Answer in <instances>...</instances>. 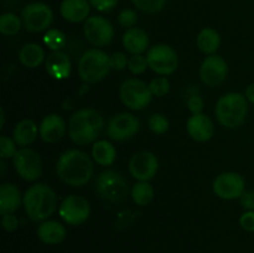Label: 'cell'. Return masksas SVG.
<instances>
[{
    "label": "cell",
    "mask_w": 254,
    "mask_h": 253,
    "mask_svg": "<svg viewBox=\"0 0 254 253\" xmlns=\"http://www.w3.org/2000/svg\"><path fill=\"white\" fill-rule=\"evenodd\" d=\"M94 166L88 154L71 149L60 155L56 163V174L64 184L74 188L84 186L93 176Z\"/></svg>",
    "instance_id": "obj_1"
},
{
    "label": "cell",
    "mask_w": 254,
    "mask_h": 253,
    "mask_svg": "<svg viewBox=\"0 0 254 253\" xmlns=\"http://www.w3.org/2000/svg\"><path fill=\"white\" fill-rule=\"evenodd\" d=\"M22 205L30 220L42 222L56 210L57 195L49 185L37 183L27 189L22 198Z\"/></svg>",
    "instance_id": "obj_2"
},
{
    "label": "cell",
    "mask_w": 254,
    "mask_h": 253,
    "mask_svg": "<svg viewBox=\"0 0 254 253\" xmlns=\"http://www.w3.org/2000/svg\"><path fill=\"white\" fill-rule=\"evenodd\" d=\"M104 126V119L99 112L83 108L74 112L68 122L69 139L77 145L93 143Z\"/></svg>",
    "instance_id": "obj_3"
},
{
    "label": "cell",
    "mask_w": 254,
    "mask_h": 253,
    "mask_svg": "<svg viewBox=\"0 0 254 253\" xmlns=\"http://www.w3.org/2000/svg\"><path fill=\"white\" fill-rule=\"evenodd\" d=\"M248 113V99L238 92L226 93L217 101L215 116L218 123L226 128L235 129L242 126Z\"/></svg>",
    "instance_id": "obj_4"
},
{
    "label": "cell",
    "mask_w": 254,
    "mask_h": 253,
    "mask_svg": "<svg viewBox=\"0 0 254 253\" xmlns=\"http://www.w3.org/2000/svg\"><path fill=\"white\" fill-rule=\"evenodd\" d=\"M111 69V56L102 50H87L79 57L78 74L86 83L93 84L103 81Z\"/></svg>",
    "instance_id": "obj_5"
},
{
    "label": "cell",
    "mask_w": 254,
    "mask_h": 253,
    "mask_svg": "<svg viewBox=\"0 0 254 253\" xmlns=\"http://www.w3.org/2000/svg\"><path fill=\"white\" fill-rule=\"evenodd\" d=\"M96 192L108 202H121L128 196L129 185L123 175L114 170H104L96 180Z\"/></svg>",
    "instance_id": "obj_6"
},
{
    "label": "cell",
    "mask_w": 254,
    "mask_h": 253,
    "mask_svg": "<svg viewBox=\"0 0 254 253\" xmlns=\"http://www.w3.org/2000/svg\"><path fill=\"white\" fill-rule=\"evenodd\" d=\"M153 97L149 84L139 78L126 79L119 87L122 103L133 111H140L148 107Z\"/></svg>",
    "instance_id": "obj_7"
},
{
    "label": "cell",
    "mask_w": 254,
    "mask_h": 253,
    "mask_svg": "<svg viewBox=\"0 0 254 253\" xmlns=\"http://www.w3.org/2000/svg\"><path fill=\"white\" fill-rule=\"evenodd\" d=\"M149 68L160 76H170L179 67V55L170 45L156 44L146 52Z\"/></svg>",
    "instance_id": "obj_8"
},
{
    "label": "cell",
    "mask_w": 254,
    "mask_h": 253,
    "mask_svg": "<svg viewBox=\"0 0 254 253\" xmlns=\"http://www.w3.org/2000/svg\"><path fill=\"white\" fill-rule=\"evenodd\" d=\"M21 20L27 31H47L54 20V12L51 7L45 2L34 1L25 5L21 11Z\"/></svg>",
    "instance_id": "obj_9"
},
{
    "label": "cell",
    "mask_w": 254,
    "mask_h": 253,
    "mask_svg": "<svg viewBox=\"0 0 254 253\" xmlns=\"http://www.w3.org/2000/svg\"><path fill=\"white\" fill-rule=\"evenodd\" d=\"M83 35L91 45L103 47L113 41L114 27L106 17L93 15L84 21Z\"/></svg>",
    "instance_id": "obj_10"
},
{
    "label": "cell",
    "mask_w": 254,
    "mask_h": 253,
    "mask_svg": "<svg viewBox=\"0 0 254 253\" xmlns=\"http://www.w3.org/2000/svg\"><path fill=\"white\" fill-rule=\"evenodd\" d=\"M59 215L71 226H78L86 222L91 215V205L86 197L79 195H69L62 200Z\"/></svg>",
    "instance_id": "obj_11"
},
{
    "label": "cell",
    "mask_w": 254,
    "mask_h": 253,
    "mask_svg": "<svg viewBox=\"0 0 254 253\" xmlns=\"http://www.w3.org/2000/svg\"><path fill=\"white\" fill-rule=\"evenodd\" d=\"M212 189L215 195L222 200H236L246 191V181L241 174L226 171L213 180Z\"/></svg>",
    "instance_id": "obj_12"
},
{
    "label": "cell",
    "mask_w": 254,
    "mask_h": 253,
    "mask_svg": "<svg viewBox=\"0 0 254 253\" xmlns=\"http://www.w3.org/2000/svg\"><path fill=\"white\" fill-rule=\"evenodd\" d=\"M14 168L17 175L25 181H35L42 174L41 156L35 150L21 148L17 150L14 158Z\"/></svg>",
    "instance_id": "obj_13"
},
{
    "label": "cell",
    "mask_w": 254,
    "mask_h": 253,
    "mask_svg": "<svg viewBox=\"0 0 254 253\" xmlns=\"http://www.w3.org/2000/svg\"><path fill=\"white\" fill-rule=\"evenodd\" d=\"M139 119L131 113H118L109 119L107 124V134L117 141H124L133 138L139 131Z\"/></svg>",
    "instance_id": "obj_14"
},
{
    "label": "cell",
    "mask_w": 254,
    "mask_h": 253,
    "mask_svg": "<svg viewBox=\"0 0 254 253\" xmlns=\"http://www.w3.org/2000/svg\"><path fill=\"white\" fill-rule=\"evenodd\" d=\"M159 170V160L151 151L141 150L129 160V173L138 181H150Z\"/></svg>",
    "instance_id": "obj_15"
},
{
    "label": "cell",
    "mask_w": 254,
    "mask_h": 253,
    "mask_svg": "<svg viewBox=\"0 0 254 253\" xmlns=\"http://www.w3.org/2000/svg\"><path fill=\"white\" fill-rule=\"evenodd\" d=\"M228 74V64L223 57L210 55L202 61L200 67V78L206 86L217 87L225 82Z\"/></svg>",
    "instance_id": "obj_16"
},
{
    "label": "cell",
    "mask_w": 254,
    "mask_h": 253,
    "mask_svg": "<svg viewBox=\"0 0 254 253\" xmlns=\"http://www.w3.org/2000/svg\"><path fill=\"white\" fill-rule=\"evenodd\" d=\"M186 130L195 141L206 143L213 136L215 126L210 117H207L206 114H192L186 122Z\"/></svg>",
    "instance_id": "obj_17"
},
{
    "label": "cell",
    "mask_w": 254,
    "mask_h": 253,
    "mask_svg": "<svg viewBox=\"0 0 254 253\" xmlns=\"http://www.w3.org/2000/svg\"><path fill=\"white\" fill-rule=\"evenodd\" d=\"M64 133H66V123L62 117L56 113L46 116L40 124V136L45 143H57L64 138Z\"/></svg>",
    "instance_id": "obj_18"
},
{
    "label": "cell",
    "mask_w": 254,
    "mask_h": 253,
    "mask_svg": "<svg viewBox=\"0 0 254 253\" xmlns=\"http://www.w3.org/2000/svg\"><path fill=\"white\" fill-rule=\"evenodd\" d=\"M45 68L52 78L66 79L72 71L71 60L64 51H51L45 60Z\"/></svg>",
    "instance_id": "obj_19"
},
{
    "label": "cell",
    "mask_w": 254,
    "mask_h": 253,
    "mask_svg": "<svg viewBox=\"0 0 254 253\" xmlns=\"http://www.w3.org/2000/svg\"><path fill=\"white\" fill-rule=\"evenodd\" d=\"M91 7L88 0H64L60 5V12L66 21L78 24L88 19Z\"/></svg>",
    "instance_id": "obj_20"
},
{
    "label": "cell",
    "mask_w": 254,
    "mask_h": 253,
    "mask_svg": "<svg viewBox=\"0 0 254 253\" xmlns=\"http://www.w3.org/2000/svg\"><path fill=\"white\" fill-rule=\"evenodd\" d=\"M24 196L15 184H2L0 186V213H14L19 210Z\"/></svg>",
    "instance_id": "obj_21"
},
{
    "label": "cell",
    "mask_w": 254,
    "mask_h": 253,
    "mask_svg": "<svg viewBox=\"0 0 254 253\" xmlns=\"http://www.w3.org/2000/svg\"><path fill=\"white\" fill-rule=\"evenodd\" d=\"M37 237L46 245H60L66 238V228L59 221H42L37 227Z\"/></svg>",
    "instance_id": "obj_22"
},
{
    "label": "cell",
    "mask_w": 254,
    "mask_h": 253,
    "mask_svg": "<svg viewBox=\"0 0 254 253\" xmlns=\"http://www.w3.org/2000/svg\"><path fill=\"white\" fill-rule=\"evenodd\" d=\"M123 46L130 55H141L149 46V36L140 27L128 29L123 35Z\"/></svg>",
    "instance_id": "obj_23"
},
{
    "label": "cell",
    "mask_w": 254,
    "mask_h": 253,
    "mask_svg": "<svg viewBox=\"0 0 254 253\" xmlns=\"http://www.w3.org/2000/svg\"><path fill=\"white\" fill-rule=\"evenodd\" d=\"M39 133L40 128L36 126L34 121H31V119H22V121H20L15 126L12 136H14V140L17 145L27 146L31 143H34Z\"/></svg>",
    "instance_id": "obj_24"
},
{
    "label": "cell",
    "mask_w": 254,
    "mask_h": 253,
    "mask_svg": "<svg viewBox=\"0 0 254 253\" xmlns=\"http://www.w3.org/2000/svg\"><path fill=\"white\" fill-rule=\"evenodd\" d=\"M196 44H197L198 50L207 56L216 55L221 46V36L217 30L212 27H205L198 32L196 37Z\"/></svg>",
    "instance_id": "obj_25"
},
{
    "label": "cell",
    "mask_w": 254,
    "mask_h": 253,
    "mask_svg": "<svg viewBox=\"0 0 254 253\" xmlns=\"http://www.w3.org/2000/svg\"><path fill=\"white\" fill-rule=\"evenodd\" d=\"M19 60L26 68H37L46 60L45 51L39 44L30 42L19 51Z\"/></svg>",
    "instance_id": "obj_26"
},
{
    "label": "cell",
    "mask_w": 254,
    "mask_h": 253,
    "mask_svg": "<svg viewBox=\"0 0 254 253\" xmlns=\"http://www.w3.org/2000/svg\"><path fill=\"white\" fill-rule=\"evenodd\" d=\"M117 156L116 148L109 140L102 139L96 141L92 146V158L102 166H109L114 163Z\"/></svg>",
    "instance_id": "obj_27"
},
{
    "label": "cell",
    "mask_w": 254,
    "mask_h": 253,
    "mask_svg": "<svg viewBox=\"0 0 254 253\" xmlns=\"http://www.w3.org/2000/svg\"><path fill=\"white\" fill-rule=\"evenodd\" d=\"M131 198L138 206H146L153 201L154 189L149 181H138L130 191Z\"/></svg>",
    "instance_id": "obj_28"
},
{
    "label": "cell",
    "mask_w": 254,
    "mask_h": 253,
    "mask_svg": "<svg viewBox=\"0 0 254 253\" xmlns=\"http://www.w3.org/2000/svg\"><path fill=\"white\" fill-rule=\"evenodd\" d=\"M22 20L12 12H5L0 16V32L5 36H14L20 31Z\"/></svg>",
    "instance_id": "obj_29"
},
{
    "label": "cell",
    "mask_w": 254,
    "mask_h": 253,
    "mask_svg": "<svg viewBox=\"0 0 254 253\" xmlns=\"http://www.w3.org/2000/svg\"><path fill=\"white\" fill-rule=\"evenodd\" d=\"M44 44L49 47L51 51H61L67 44L66 35L57 29L47 30L44 36Z\"/></svg>",
    "instance_id": "obj_30"
},
{
    "label": "cell",
    "mask_w": 254,
    "mask_h": 253,
    "mask_svg": "<svg viewBox=\"0 0 254 253\" xmlns=\"http://www.w3.org/2000/svg\"><path fill=\"white\" fill-rule=\"evenodd\" d=\"M134 6L146 14H156L161 11L166 4V0H131Z\"/></svg>",
    "instance_id": "obj_31"
},
{
    "label": "cell",
    "mask_w": 254,
    "mask_h": 253,
    "mask_svg": "<svg viewBox=\"0 0 254 253\" xmlns=\"http://www.w3.org/2000/svg\"><path fill=\"white\" fill-rule=\"evenodd\" d=\"M149 88L154 97H164L170 92V81L165 76L155 77L149 83Z\"/></svg>",
    "instance_id": "obj_32"
},
{
    "label": "cell",
    "mask_w": 254,
    "mask_h": 253,
    "mask_svg": "<svg viewBox=\"0 0 254 253\" xmlns=\"http://www.w3.org/2000/svg\"><path fill=\"white\" fill-rule=\"evenodd\" d=\"M169 121L164 114L156 113L149 118V128L155 134H164L169 130Z\"/></svg>",
    "instance_id": "obj_33"
},
{
    "label": "cell",
    "mask_w": 254,
    "mask_h": 253,
    "mask_svg": "<svg viewBox=\"0 0 254 253\" xmlns=\"http://www.w3.org/2000/svg\"><path fill=\"white\" fill-rule=\"evenodd\" d=\"M148 67L146 57L141 56V55H131L130 59H129L128 69L130 71V73L135 74V76L144 73Z\"/></svg>",
    "instance_id": "obj_34"
},
{
    "label": "cell",
    "mask_w": 254,
    "mask_h": 253,
    "mask_svg": "<svg viewBox=\"0 0 254 253\" xmlns=\"http://www.w3.org/2000/svg\"><path fill=\"white\" fill-rule=\"evenodd\" d=\"M16 145L17 144L15 143V140L10 139L9 136H0V156H1L2 160H4V159L14 158L15 154L17 153Z\"/></svg>",
    "instance_id": "obj_35"
},
{
    "label": "cell",
    "mask_w": 254,
    "mask_h": 253,
    "mask_svg": "<svg viewBox=\"0 0 254 253\" xmlns=\"http://www.w3.org/2000/svg\"><path fill=\"white\" fill-rule=\"evenodd\" d=\"M118 22L121 26L126 27L127 30L135 27L136 22H138V14L133 9L122 10L118 15Z\"/></svg>",
    "instance_id": "obj_36"
},
{
    "label": "cell",
    "mask_w": 254,
    "mask_h": 253,
    "mask_svg": "<svg viewBox=\"0 0 254 253\" xmlns=\"http://www.w3.org/2000/svg\"><path fill=\"white\" fill-rule=\"evenodd\" d=\"M128 62L129 59L127 57L126 54L123 52H114L111 55V66L112 69H116V71H122L124 68H128Z\"/></svg>",
    "instance_id": "obj_37"
},
{
    "label": "cell",
    "mask_w": 254,
    "mask_h": 253,
    "mask_svg": "<svg viewBox=\"0 0 254 253\" xmlns=\"http://www.w3.org/2000/svg\"><path fill=\"white\" fill-rule=\"evenodd\" d=\"M92 7L99 12H109L117 7L119 0H88Z\"/></svg>",
    "instance_id": "obj_38"
},
{
    "label": "cell",
    "mask_w": 254,
    "mask_h": 253,
    "mask_svg": "<svg viewBox=\"0 0 254 253\" xmlns=\"http://www.w3.org/2000/svg\"><path fill=\"white\" fill-rule=\"evenodd\" d=\"M1 226L6 232H14V231L19 227V218H17L14 213L2 215Z\"/></svg>",
    "instance_id": "obj_39"
},
{
    "label": "cell",
    "mask_w": 254,
    "mask_h": 253,
    "mask_svg": "<svg viewBox=\"0 0 254 253\" xmlns=\"http://www.w3.org/2000/svg\"><path fill=\"white\" fill-rule=\"evenodd\" d=\"M240 225L247 232H254V211H246L240 217Z\"/></svg>",
    "instance_id": "obj_40"
},
{
    "label": "cell",
    "mask_w": 254,
    "mask_h": 253,
    "mask_svg": "<svg viewBox=\"0 0 254 253\" xmlns=\"http://www.w3.org/2000/svg\"><path fill=\"white\" fill-rule=\"evenodd\" d=\"M188 108L192 114L202 113L203 101L200 96H191L188 101Z\"/></svg>",
    "instance_id": "obj_41"
},
{
    "label": "cell",
    "mask_w": 254,
    "mask_h": 253,
    "mask_svg": "<svg viewBox=\"0 0 254 253\" xmlns=\"http://www.w3.org/2000/svg\"><path fill=\"white\" fill-rule=\"evenodd\" d=\"M241 205L246 211H254V191H245L241 196Z\"/></svg>",
    "instance_id": "obj_42"
},
{
    "label": "cell",
    "mask_w": 254,
    "mask_h": 253,
    "mask_svg": "<svg viewBox=\"0 0 254 253\" xmlns=\"http://www.w3.org/2000/svg\"><path fill=\"white\" fill-rule=\"evenodd\" d=\"M245 96H246V98L248 99V102H251V103L254 104V82L247 87Z\"/></svg>",
    "instance_id": "obj_43"
},
{
    "label": "cell",
    "mask_w": 254,
    "mask_h": 253,
    "mask_svg": "<svg viewBox=\"0 0 254 253\" xmlns=\"http://www.w3.org/2000/svg\"><path fill=\"white\" fill-rule=\"evenodd\" d=\"M0 119H1V123H0V129L4 128V124H5V112L4 108H0Z\"/></svg>",
    "instance_id": "obj_44"
},
{
    "label": "cell",
    "mask_w": 254,
    "mask_h": 253,
    "mask_svg": "<svg viewBox=\"0 0 254 253\" xmlns=\"http://www.w3.org/2000/svg\"><path fill=\"white\" fill-rule=\"evenodd\" d=\"M0 165H1V175H4V170H5L4 161H1V163H0Z\"/></svg>",
    "instance_id": "obj_45"
}]
</instances>
